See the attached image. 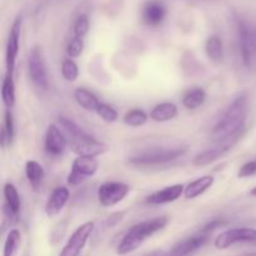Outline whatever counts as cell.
<instances>
[{
  "label": "cell",
  "instance_id": "29",
  "mask_svg": "<svg viewBox=\"0 0 256 256\" xmlns=\"http://www.w3.org/2000/svg\"><path fill=\"white\" fill-rule=\"evenodd\" d=\"M62 75L66 82H75L79 76V68L72 59H65L62 64Z\"/></svg>",
  "mask_w": 256,
  "mask_h": 256
},
{
  "label": "cell",
  "instance_id": "8",
  "mask_svg": "<svg viewBox=\"0 0 256 256\" xmlns=\"http://www.w3.org/2000/svg\"><path fill=\"white\" fill-rule=\"evenodd\" d=\"M22 18L16 16L12 28H10L9 36H8L6 48H5V68L6 74L14 75L15 64H16V56L19 54L20 46V34H22Z\"/></svg>",
  "mask_w": 256,
  "mask_h": 256
},
{
  "label": "cell",
  "instance_id": "24",
  "mask_svg": "<svg viewBox=\"0 0 256 256\" xmlns=\"http://www.w3.org/2000/svg\"><path fill=\"white\" fill-rule=\"evenodd\" d=\"M205 99H206V92L202 88H192L182 96V105L186 109L194 110L202 106L204 104Z\"/></svg>",
  "mask_w": 256,
  "mask_h": 256
},
{
  "label": "cell",
  "instance_id": "7",
  "mask_svg": "<svg viewBox=\"0 0 256 256\" xmlns=\"http://www.w3.org/2000/svg\"><path fill=\"white\" fill-rule=\"evenodd\" d=\"M28 72H29V78L32 84L40 90L48 89V72L46 65H45L44 56H42V49L39 46H34L29 54V60H28Z\"/></svg>",
  "mask_w": 256,
  "mask_h": 256
},
{
  "label": "cell",
  "instance_id": "36",
  "mask_svg": "<svg viewBox=\"0 0 256 256\" xmlns=\"http://www.w3.org/2000/svg\"><path fill=\"white\" fill-rule=\"evenodd\" d=\"M145 256H169V254L165 252H162V250H158V252H150V254L145 255Z\"/></svg>",
  "mask_w": 256,
  "mask_h": 256
},
{
  "label": "cell",
  "instance_id": "34",
  "mask_svg": "<svg viewBox=\"0 0 256 256\" xmlns=\"http://www.w3.org/2000/svg\"><path fill=\"white\" fill-rule=\"evenodd\" d=\"M224 225H226V222H224V220L222 219H215V220H212L210 222H208L206 225H205L204 228L202 229V234H206L209 235L210 232H212L214 230L219 229V228L224 226Z\"/></svg>",
  "mask_w": 256,
  "mask_h": 256
},
{
  "label": "cell",
  "instance_id": "26",
  "mask_svg": "<svg viewBox=\"0 0 256 256\" xmlns=\"http://www.w3.org/2000/svg\"><path fill=\"white\" fill-rule=\"evenodd\" d=\"M205 52L212 62H220L224 58V46H222V39L218 35H212L206 40Z\"/></svg>",
  "mask_w": 256,
  "mask_h": 256
},
{
  "label": "cell",
  "instance_id": "12",
  "mask_svg": "<svg viewBox=\"0 0 256 256\" xmlns=\"http://www.w3.org/2000/svg\"><path fill=\"white\" fill-rule=\"evenodd\" d=\"M239 140V138H232V139L224 140L222 142H218L216 146L212 148V149L204 150V152H200L199 155L194 158V165L195 166H206V165L212 164L214 162H216L218 159H220L222 156H224L230 149L235 145V142Z\"/></svg>",
  "mask_w": 256,
  "mask_h": 256
},
{
  "label": "cell",
  "instance_id": "20",
  "mask_svg": "<svg viewBox=\"0 0 256 256\" xmlns=\"http://www.w3.org/2000/svg\"><path fill=\"white\" fill-rule=\"evenodd\" d=\"M15 138V124H14V116H12V112L6 110L4 115V122L0 125V148L10 146L14 142Z\"/></svg>",
  "mask_w": 256,
  "mask_h": 256
},
{
  "label": "cell",
  "instance_id": "11",
  "mask_svg": "<svg viewBox=\"0 0 256 256\" xmlns=\"http://www.w3.org/2000/svg\"><path fill=\"white\" fill-rule=\"evenodd\" d=\"M130 192L129 185L119 182H108L100 185L98 196L102 206L109 208L119 204Z\"/></svg>",
  "mask_w": 256,
  "mask_h": 256
},
{
  "label": "cell",
  "instance_id": "9",
  "mask_svg": "<svg viewBox=\"0 0 256 256\" xmlns=\"http://www.w3.org/2000/svg\"><path fill=\"white\" fill-rule=\"evenodd\" d=\"M98 169H99V162L95 158L78 156L72 162V172L68 175V184L72 186L80 185L86 178L96 174Z\"/></svg>",
  "mask_w": 256,
  "mask_h": 256
},
{
  "label": "cell",
  "instance_id": "23",
  "mask_svg": "<svg viewBox=\"0 0 256 256\" xmlns=\"http://www.w3.org/2000/svg\"><path fill=\"white\" fill-rule=\"evenodd\" d=\"M75 100H76L78 104L85 110H89V112H95L98 108V105L100 104V100L98 99V96L95 94H92L90 90L85 89V88H78L75 90Z\"/></svg>",
  "mask_w": 256,
  "mask_h": 256
},
{
  "label": "cell",
  "instance_id": "15",
  "mask_svg": "<svg viewBox=\"0 0 256 256\" xmlns=\"http://www.w3.org/2000/svg\"><path fill=\"white\" fill-rule=\"evenodd\" d=\"M208 240H209V235L202 234V232L194 235V236L186 238V239L179 242L172 248V252H169V256H188L192 254L196 250H199L200 248L204 246Z\"/></svg>",
  "mask_w": 256,
  "mask_h": 256
},
{
  "label": "cell",
  "instance_id": "21",
  "mask_svg": "<svg viewBox=\"0 0 256 256\" xmlns=\"http://www.w3.org/2000/svg\"><path fill=\"white\" fill-rule=\"evenodd\" d=\"M25 175H26V179L29 182L30 186L32 188V190L38 192L40 189V185H42L45 175L42 165L35 162V160L26 162V164H25Z\"/></svg>",
  "mask_w": 256,
  "mask_h": 256
},
{
  "label": "cell",
  "instance_id": "22",
  "mask_svg": "<svg viewBox=\"0 0 256 256\" xmlns=\"http://www.w3.org/2000/svg\"><path fill=\"white\" fill-rule=\"evenodd\" d=\"M178 115V106L172 102H162L154 106V109L150 112V118L154 122H166L175 119Z\"/></svg>",
  "mask_w": 256,
  "mask_h": 256
},
{
  "label": "cell",
  "instance_id": "37",
  "mask_svg": "<svg viewBox=\"0 0 256 256\" xmlns=\"http://www.w3.org/2000/svg\"><path fill=\"white\" fill-rule=\"evenodd\" d=\"M239 256H256V252H248V254H242Z\"/></svg>",
  "mask_w": 256,
  "mask_h": 256
},
{
  "label": "cell",
  "instance_id": "38",
  "mask_svg": "<svg viewBox=\"0 0 256 256\" xmlns=\"http://www.w3.org/2000/svg\"><path fill=\"white\" fill-rule=\"evenodd\" d=\"M250 194H252V196H256V186H255V188H252V192H250Z\"/></svg>",
  "mask_w": 256,
  "mask_h": 256
},
{
  "label": "cell",
  "instance_id": "6",
  "mask_svg": "<svg viewBox=\"0 0 256 256\" xmlns=\"http://www.w3.org/2000/svg\"><path fill=\"white\" fill-rule=\"evenodd\" d=\"M240 242L256 245V230L252 228H235L226 230L215 239V248L224 250Z\"/></svg>",
  "mask_w": 256,
  "mask_h": 256
},
{
  "label": "cell",
  "instance_id": "2",
  "mask_svg": "<svg viewBox=\"0 0 256 256\" xmlns=\"http://www.w3.org/2000/svg\"><path fill=\"white\" fill-rule=\"evenodd\" d=\"M59 125L66 140V145L78 156L96 158L108 150L104 142H99L94 136L84 132L76 122H74L69 118L60 116Z\"/></svg>",
  "mask_w": 256,
  "mask_h": 256
},
{
  "label": "cell",
  "instance_id": "10",
  "mask_svg": "<svg viewBox=\"0 0 256 256\" xmlns=\"http://www.w3.org/2000/svg\"><path fill=\"white\" fill-rule=\"evenodd\" d=\"M95 224L92 222H88L85 224L80 225L72 236L69 238L65 246L62 248V252L59 256H79L82 250L86 245L88 240L92 236V232H94Z\"/></svg>",
  "mask_w": 256,
  "mask_h": 256
},
{
  "label": "cell",
  "instance_id": "5",
  "mask_svg": "<svg viewBox=\"0 0 256 256\" xmlns=\"http://www.w3.org/2000/svg\"><path fill=\"white\" fill-rule=\"evenodd\" d=\"M186 152L188 149L185 146L149 150V152H145L139 155H135V156H132L129 159V162L132 165H134V166L140 168L160 166V165L168 164V162H172L174 160L179 159Z\"/></svg>",
  "mask_w": 256,
  "mask_h": 256
},
{
  "label": "cell",
  "instance_id": "35",
  "mask_svg": "<svg viewBox=\"0 0 256 256\" xmlns=\"http://www.w3.org/2000/svg\"><path fill=\"white\" fill-rule=\"evenodd\" d=\"M124 215H125V212H114V214H112L109 218H108L106 226L114 228L115 225L119 224V222L124 219Z\"/></svg>",
  "mask_w": 256,
  "mask_h": 256
},
{
  "label": "cell",
  "instance_id": "28",
  "mask_svg": "<svg viewBox=\"0 0 256 256\" xmlns=\"http://www.w3.org/2000/svg\"><path fill=\"white\" fill-rule=\"evenodd\" d=\"M148 114L142 109H132L124 115V122L128 126L140 128L148 122Z\"/></svg>",
  "mask_w": 256,
  "mask_h": 256
},
{
  "label": "cell",
  "instance_id": "31",
  "mask_svg": "<svg viewBox=\"0 0 256 256\" xmlns=\"http://www.w3.org/2000/svg\"><path fill=\"white\" fill-rule=\"evenodd\" d=\"M90 28V20L88 18V15L82 14L76 18L74 22V26H72V32H74V36L76 38H84L88 34Z\"/></svg>",
  "mask_w": 256,
  "mask_h": 256
},
{
  "label": "cell",
  "instance_id": "32",
  "mask_svg": "<svg viewBox=\"0 0 256 256\" xmlns=\"http://www.w3.org/2000/svg\"><path fill=\"white\" fill-rule=\"evenodd\" d=\"M82 50H84V42H82V38L74 36L72 40H70L66 52L70 58H78L80 56Z\"/></svg>",
  "mask_w": 256,
  "mask_h": 256
},
{
  "label": "cell",
  "instance_id": "27",
  "mask_svg": "<svg viewBox=\"0 0 256 256\" xmlns=\"http://www.w3.org/2000/svg\"><path fill=\"white\" fill-rule=\"evenodd\" d=\"M22 242V234L18 229H12L8 234L2 250V256H15Z\"/></svg>",
  "mask_w": 256,
  "mask_h": 256
},
{
  "label": "cell",
  "instance_id": "30",
  "mask_svg": "<svg viewBox=\"0 0 256 256\" xmlns=\"http://www.w3.org/2000/svg\"><path fill=\"white\" fill-rule=\"evenodd\" d=\"M95 112H96V114L106 122H116V119H118L116 110H115L112 105L105 104V102H100V104L98 105Z\"/></svg>",
  "mask_w": 256,
  "mask_h": 256
},
{
  "label": "cell",
  "instance_id": "25",
  "mask_svg": "<svg viewBox=\"0 0 256 256\" xmlns=\"http://www.w3.org/2000/svg\"><path fill=\"white\" fill-rule=\"evenodd\" d=\"M2 100L4 102L6 110L12 109L15 106V84H14V78L10 74H5L4 80L2 84Z\"/></svg>",
  "mask_w": 256,
  "mask_h": 256
},
{
  "label": "cell",
  "instance_id": "33",
  "mask_svg": "<svg viewBox=\"0 0 256 256\" xmlns=\"http://www.w3.org/2000/svg\"><path fill=\"white\" fill-rule=\"evenodd\" d=\"M256 174V159L252 160V162H248L246 164L242 165L239 169V172H238V176L240 179H244V178L252 176V175Z\"/></svg>",
  "mask_w": 256,
  "mask_h": 256
},
{
  "label": "cell",
  "instance_id": "14",
  "mask_svg": "<svg viewBox=\"0 0 256 256\" xmlns=\"http://www.w3.org/2000/svg\"><path fill=\"white\" fill-rule=\"evenodd\" d=\"M66 140L62 130L54 124L48 126L46 134H45V150L52 156H59L66 149Z\"/></svg>",
  "mask_w": 256,
  "mask_h": 256
},
{
  "label": "cell",
  "instance_id": "4",
  "mask_svg": "<svg viewBox=\"0 0 256 256\" xmlns=\"http://www.w3.org/2000/svg\"><path fill=\"white\" fill-rule=\"evenodd\" d=\"M240 55L244 66L250 72L256 70V24L245 18H236Z\"/></svg>",
  "mask_w": 256,
  "mask_h": 256
},
{
  "label": "cell",
  "instance_id": "1",
  "mask_svg": "<svg viewBox=\"0 0 256 256\" xmlns=\"http://www.w3.org/2000/svg\"><path fill=\"white\" fill-rule=\"evenodd\" d=\"M249 114V99L245 92L240 94L230 104L222 120L212 128V138L215 142L240 138L244 132L245 122Z\"/></svg>",
  "mask_w": 256,
  "mask_h": 256
},
{
  "label": "cell",
  "instance_id": "17",
  "mask_svg": "<svg viewBox=\"0 0 256 256\" xmlns=\"http://www.w3.org/2000/svg\"><path fill=\"white\" fill-rule=\"evenodd\" d=\"M184 194V185L175 184L170 186L164 188L159 192H152V195L146 198V202L150 205H162L169 204V202H175Z\"/></svg>",
  "mask_w": 256,
  "mask_h": 256
},
{
  "label": "cell",
  "instance_id": "16",
  "mask_svg": "<svg viewBox=\"0 0 256 256\" xmlns=\"http://www.w3.org/2000/svg\"><path fill=\"white\" fill-rule=\"evenodd\" d=\"M70 192L66 186L55 188L52 194H50L46 204H45V214L50 218L56 216L62 212V208L68 204Z\"/></svg>",
  "mask_w": 256,
  "mask_h": 256
},
{
  "label": "cell",
  "instance_id": "13",
  "mask_svg": "<svg viewBox=\"0 0 256 256\" xmlns=\"http://www.w3.org/2000/svg\"><path fill=\"white\" fill-rule=\"evenodd\" d=\"M142 16L146 25H149V26H158L166 18V6L160 0H149L142 6Z\"/></svg>",
  "mask_w": 256,
  "mask_h": 256
},
{
  "label": "cell",
  "instance_id": "3",
  "mask_svg": "<svg viewBox=\"0 0 256 256\" xmlns=\"http://www.w3.org/2000/svg\"><path fill=\"white\" fill-rule=\"evenodd\" d=\"M166 216H158L149 220H144V222L132 225V226L125 232L122 242L118 245L116 252L119 255H126L135 252L138 248L142 246V244L148 239V238H150L152 235H154L155 232L164 229V228L166 226Z\"/></svg>",
  "mask_w": 256,
  "mask_h": 256
},
{
  "label": "cell",
  "instance_id": "18",
  "mask_svg": "<svg viewBox=\"0 0 256 256\" xmlns=\"http://www.w3.org/2000/svg\"><path fill=\"white\" fill-rule=\"evenodd\" d=\"M4 198H5V214L12 222H16L19 218L22 202H20L19 192L12 184L8 182L4 185Z\"/></svg>",
  "mask_w": 256,
  "mask_h": 256
},
{
  "label": "cell",
  "instance_id": "19",
  "mask_svg": "<svg viewBox=\"0 0 256 256\" xmlns=\"http://www.w3.org/2000/svg\"><path fill=\"white\" fill-rule=\"evenodd\" d=\"M212 185H214V178L212 175H205V176L194 180L188 184L186 188H184V196L189 200L196 199L198 196L208 192Z\"/></svg>",
  "mask_w": 256,
  "mask_h": 256
}]
</instances>
